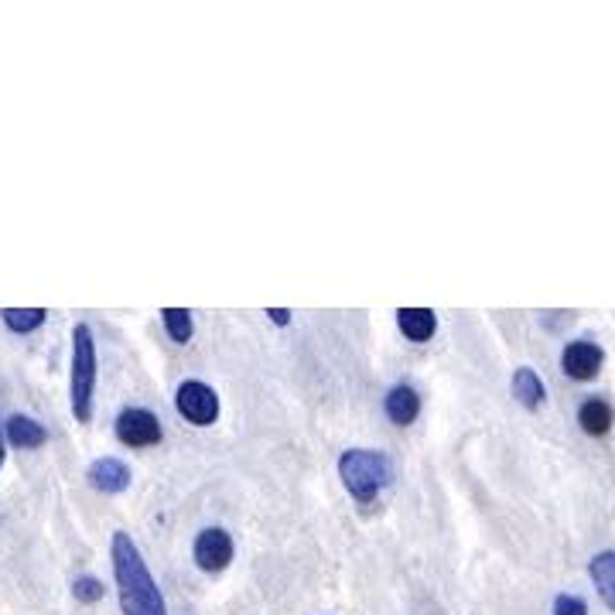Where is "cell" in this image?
<instances>
[{"label": "cell", "mask_w": 615, "mask_h": 615, "mask_svg": "<svg viewBox=\"0 0 615 615\" xmlns=\"http://www.w3.org/2000/svg\"><path fill=\"white\" fill-rule=\"evenodd\" d=\"M113 575L123 615H165V598L130 534H113Z\"/></svg>", "instance_id": "cell-1"}, {"label": "cell", "mask_w": 615, "mask_h": 615, "mask_svg": "<svg viewBox=\"0 0 615 615\" xmlns=\"http://www.w3.org/2000/svg\"><path fill=\"white\" fill-rule=\"evenodd\" d=\"M339 476L346 483V489L369 503L376 499V493H380L390 476H394V468H390V458L384 452H366V448H353L339 458Z\"/></svg>", "instance_id": "cell-2"}, {"label": "cell", "mask_w": 615, "mask_h": 615, "mask_svg": "<svg viewBox=\"0 0 615 615\" xmlns=\"http://www.w3.org/2000/svg\"><path fill=\"white\" fill-rule=\"evenodd\" d=\"M92 387H97V343L89 325H76L72 333V414L79 424L92 414Z\"/></svg>", "instance_id": "cell-3"}, {"label": "cell", "mask_w": 615, "mask_h": 615, "mask_svg": "<svg viewBox=\"0 0 615 615\" xmlns=\"http://www.w3.org/2000/svg\"><path fill=\"white\" fill-rule=\"evenodd\" d=\"M175 407L178 414L188 420V424H199V428H206V424H212L219 417V397L212 387H206L202 380H185L178 387V397H175Z\"/></svg>", "instance_id": "cell-4"}, {"label": "cell", "mask_w": 615, "mask_h": 615, "mask_svg": "<svg viewBox=\"0 0 615 615\" xmlns=\"http://www.w3.org/2000/svg\"><path fill=\"white\" fill-rule=\"evenodd\" d=\"M117 438L130 448H151L161 442V424L151 410L130 407L117 417Z\"/></svg>", "instance_id": "cell-5"}, {"label": "cell", "mask_w": 615, "mask_h": 615, "mask_svg": "<svg viewBox=\"0 0 615 615\" xmlns=\"http://www.w3.org/2000/svg\"><path fill=\"white\" fill-rule=\"evenodd\" d=\"M196 564L202 567V572H222V567H229V561H232V540H229V534L226 530H219V527H212V530H202L199 537H196Z\"/></svg>", "instance_id": "cell-6"}, {"label": "cell", "mask_w": 615, "mask_h": 615, "mask_svg": "<svg viewBox=\"0 0 615 615\" xmlns=\"http://www.w3.org/2000/svg\"><path fill=\"white\" fill-rule=\"evenodd\" d=\"M602 363H605V353L595 343H572L561 356V366L572 380H592V376H598Z\"/></svg>", "instance_id": "cell-7"}, {"label": "cell", "mask_w": 615, "mask_h": 615, "mask_svg": "<svg viewBox=\"0 0 615 615\" xmlns=\"http://www.w3.org/2000/svg\"><path fill=\"white\" fill-rule=\"evenodd\" d=\"M89 486L117 496L130 486V468L120 458H97L89 465Z\"/></svg>", "instance_id": "cell-8"}, {"label": "cell", "mask_w": 615, "mask_h": 615, "mask_svg": "<svg viewBox=\"0 0 615 615\" xmlns=\"http://www.w3.org/2000/svg\"><path fill=\"white\" fill-rule=\"evenodd\" d=\"M397 325L410 343H428L435 336V328H438V318L428 308H400Z\"/></svg>", "instance_id": "cell-9"}, {"label": "cell", "mask_w": 615, "mask_h": 615, "mask_svg": "<svg viewBox=\"0 0 615 615\" xmlns=\"http://www.w3.org/2000/svg\"><path fill=\"white\" fill-rule=\"evenodd\" d=\"M588 572H592V582H595L598 595H602L605 605L615 612V550H602V554L588 564Z\"/></svg>", "instance_id": "cell-10"}, {"label": "cell", "mask_w": 615, "mask_h": 615, "mask_svg": "<svg viewBox=\"0 0 615 615\" xmlns=\"http://www.w3.org/2000/svg\"><path fill=\"white\" fill-rule=\"evenodd\" d=\"M513 397L524 407H530V410L544 404V384H540V376L530 366H519L513 373Z\"/></svg>", "instance_id": "cell-11"}, {"label": "cell", "mask_w": 615, "mask_h": 615, "mask_svg": "<svg viewBox=\"0 0 615 615\" xmlns=\"http://www.w3.org/2000/svg\"><path fill=\"white\" fill-rule=\"evenodd\" d=\"M8 438H11V445H18V448H41L44 438H49V432H44L38 420H31V417H24V414H14V417L8 420Z\"/></svg>", "instance_id": "cell-12"}, {"label": "cell", "mask_w": 615, "mask_h": 615, "mask_svg": "<svg viewBox=\"0 0 615 615\" xmlns=\"http://www.w3.org/2000/svg\"><path fill=\"white\" fill-rule=\"evenodd\" d=\"M420 414V397L410 387H394L387 394V417L394 424H414Z\"/></svg>", "instance_id": "cell-13"}, {"label": "cell", "mask_w": 615, "mask_h": 615, "mask_svg": "<svg viewBox=\"0 0 615 615\" xmlns=\"http://www.w3.org/2000/svg\"><path fill=\"white\" fill-rule=\"evenodd\" d=\"M612 407L605 400H585L582 410H578V420H582V428L588 435H605L612 428Z\"/></svg>", "instance_id": "cell-14"}, {"label": "cell", "mask_w": 615, "mask_h": 615, "mask_svg": "<svg viewBox=\"0 0 615 615\" xmlns=\"http://www.w3.org/2000/svg\"><path fill=\"white\" fill-rule=\"evenodd\" d=\"M44 321V308H8L4 311V325L18 336H28Z\"/></svg>", "instance_id": "cell-15"}, {"label": "cell", "mask_w": 615, "mask_h": 615, "mask_svg": "<svg viewBox=\"0 0 615 615\" xmlns=\"http://www.w3.org/2000/svg\"><path fill=\"white\" fill-rule=\"evenodd\" d=\"M161 318H165V328H168V336L175 339V343H188L192 339V315H188L185 308H165L161 311Z\"/></svg>", "instance_id": "cell-16"}, {"label": "cell", "mask_w": 615, "mask_h": 615, "mask_svg": "<svg viewBox=\"0 0 615 615\" xmlns=\"http://www.w3.org/2000/svg\"><path fill=\"white\" fill-rule=\"evenodd\" d=\"M72 595L79 598V602H86V605H92V602H100L103 598V582H97V578H76V585H72Z\"/></svg>", "instance_id": "cell-17"}, {"label": "cell", "mask_w": 615, "mask_h": 615, "mask_svg": "<svg viewBox=\"0 0 615 615\" xmlns=\"http://www.w3.org/2000/svg\"><path fill=\"white\" fill-rule=\"evenodd\" d=\"M554 615H588V608L575 595H557L554 598Z\"/></svg>", "instance_id": "cell-18"}, {"label": "cell", "mask_w": 615, "mask_h": 615, "mask_svg": "<svg viewBox=\"0 0 615 615\" xmlns=\"http://www.w3.org/2000/svg\"><path fill=\"white\" fill-rule=\"evenodd\" d=\"M270 318H274L277 325H288V321H291V315H288V311H280V308H274V311H270Z\"/></svg>", "instance_id": "cell-19"}, {"label": "cell", "mask_w": 615, "mask_h": 615, "mask_svg": "<svg viewBox=\"0 0 615 615\" xmlns=\"http://www.w3.org/2000/svg\"><path fill=\"white\" fill-rule=\"evenodd\" d=\"M0 462H4V445H0Z\"/></svg>", "instance_id": "cell-20"}]
</instances>
